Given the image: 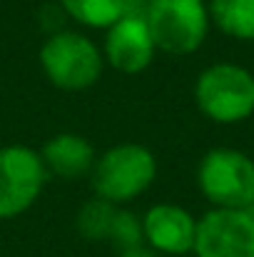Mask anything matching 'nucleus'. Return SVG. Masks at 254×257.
<instances>
[{
  "mask_svg": "<svg viewBox=\"0 0 254 257\" xmlns=\"http://www.w3.org/2000/svg\"><path fill=\"white\" fill-rule=\"evenodd\" d=\"M157 177V158L140 143H117L107 148L90 172L95 197L125 205L145 195Z\"/></svg>",
  "mask_w": 254,
  "mask_h": 257,
  "instance_id": "1",
  "label": "nucleus"
},
{
  "mask_svg": "<svg viewBox=\"0 0 254 257\" xmlns=\"http://www.w3.org/2000/svg\"><path fill=\"white\" fill-rule=\"evenodd\" d=\"M194 102L217 125H237L254 115V73L237 63H214L194 83Z\"/></svg>",
  "mask_w": 254,
  "mask_h": 257,
  "instance_id": "2",
  "label": "nucleus"
},
{
  "mask_svg": "<svg viewBox=\"0 0 254 257\" xmlns=\"http://www.w3.org/2000/svg\"><path fill=\"white\" fill-rule=\"evenodd\" d=\"M105 58L100 48L83 33L58 30L40 48V68L60 90L80 92L92 87L102 75Z\"/></svg>",
  "mask_w": 254,
  "mask_h": 257,
  "instance_id": "3",
  "label": "nucleus"
},
{
  "mask_svg": "<svg viewBox=\"0 0 254 257\" xmlns=\"http://www.w3.org/2000/svg\"><path fill=\"white\" fill-rule=\"evenodd\" d=\"M197 185L217 210H249L254 205V160L242 150L214 148L199 160Z\"/></svg>",
  "mask_w": 254,
  "mask_h": 257,
  "instance_id": "4",
  "label": "nucleus"
},
{
  "mask_svg": "<svg viewBox=\"0 0 254 257\" xmlns=\"http://www.w3.org/2000/svg\"><path fill=\"white\" fill-rule=\"evenodd\" d=\"M145 20L157 50L169 55L199 50L212 23L204 0H150Z\"/></svg>",
  "mask_w": 254,
  "mask_h": 257,
  "instance_id": "5",
  "label": "nucleus"
},
{
  "mask_svg": "<svg viewBox=\"0 0 254 257\" xmlns=\"http://www.w3.org/2000/svg\"><path fill=\"white\" fill-rule=\"evenodd\" d=\"M48 182L40 150L13 143L0 148V220L28 212Z\"/></svg>",
  "mask_w": 254,
  "mask_h": 257,
  "instance_id": "6",
  "label": "nucleus"
},
{
  "mask_svg": "<svg viewBox=\"0 0 254 257\" xmlns=\"http://www.w3.org/2000/svg\"><path fill=\"white\" fill-rule=\"evenodd\" d=\"M197 257H254V215L212 207L197 220Z\"/></svg>",
  "mask_w": 254,
  "mask_h": 257,
  "instance_id": "7",
  "label": "nucleus"
},
{
  "mask_svg": "<svg viewBox=\"0 0 254 257\" xmlns=\"http://www.w3.org/2000/svg\"><path fill=\"white\" fill-rule=\"evenodd\" d=\"M155 53H157V45L152 40L145 15L125 13L105 33L102 58L105 63H110L115 70L125 75H137L147 70L150 63L155 60Z\"/></svg>",
  "mask_w": 254,
  "mask_h": 257,
  "instance_id": "8",
  "label": "nucleus"
},
{
  "mask_svg": "<svg viewBox=\"0 0 254 257\" xmlns=\"http://www.w3.org/2000/svg\"><path fill=\"white\" fill-rule=\"evenodd\" d=\"M142 240L150 250L157 255L179 257L194 250L197 237V220L189 210L174 205V202H160L152 205L142 215Z\"/></svg>",
  "mask_w": 254,
  "mask_h": 257,
  "instance_id": "9",
  "label": "nucleus"
},
{
  "mask_svg": "<svg viewBox=\"0 0 254 257\" xmlns=\"http://www.w3.org/2000/svg\"><path fill=\"white\" fill-rule=\"evenodd\" d=\"M40 158L45 163L48 175H58L63 180H75L90 175L95 168V148L90 145V140L78 135V133H58L53 135L43 150Z\"/></svg>",
  "mask_w": 254,
  "mask_h": 257,
  "instance_id": "10",
  "label": "nucleus"
},
{
  "mask_svg": "<svg viewBox=\"0 0 254 257\" xmlns=\"http://www.w3.org/2000/svg\"><path fill=\"white\" fill-rule=\"evenodd\" d=\"M207 10L224 35L254 43V0H209Z\"/></svg>",
  "mask_w": 254,
  "mask_h": 257,
  "instance_id": "11",
  "label": "nucleus"
},
{
  "mask_svg": "<svg viewBox=\"0 0 254 257\" xmlns=\"http://www.w3.org/2000/svg\"><path fill=\"white\" fill-rule=\"evenodd\" d=\"M60 8L85 28L107 30L127 13V0H60Z\"/></svg>",
  "mask_w": 254,
  "mask_h": 257,
  "instance_id": "12",
  "label": "nucleus"
},
{
  "mask_svg": "<svg viewBox=\"0 0 254 257\" xmlns=\"http://www.w3.org/2000/svg\"><path fill=\"white\" fill-rule=\"evenodd\" d=\"M120 205H112L107 200L92 197L90 202H85L80 215H78V230L80 235L92 240V242H110L117 217H120Z\"/></svg>",
  "mask_w": 254,
  "mask_h": 257,
  "instance_id": "13",
  "label": "nucleus"
},
{
  "mask_svg": "<svg viewBox=\"0 0 254 257\" xmlns=\"http://www.w3.org/2000/svg\"><path fill=\"white\" fill-rule=\"evenodd\" d=\"M120 257H157V252H155V250H150V247L142 242V245H137V247L122 250V252H120Z\"/></svg>",
  "mask_w": 254,
  "mask_h": 257,
  "instance_id": "14",
  "label": "nucleus"
},
{
  "mask_svg": "<svg viewBox=\"0 0 254 257\" xmlns=\"http://www.w3.org/2000/svg\"><path fill=\"white\" fill-rule=\"evenodd\" d=\"M147 3H150V0H147Z\"/></svg>",
  "mask_w": 254,
  "mask_h": 257,
  "instance_id": "15",
  "label": "nucleus"
},
{
  "mask_svg": "<svg viewBox=\"0 0 254 257\" xmlns=\"http://www.w3.org/2000/svg\"><path fill=\"white\" fill-rule=\"evenodd\" d=\"M252 160H254V158H252Z\"/></svg>",
  "mask_w": 254,
  "mask_h": 257,
  "instance_id": "16",
  "label": "nucleus"
}]
</instances>
